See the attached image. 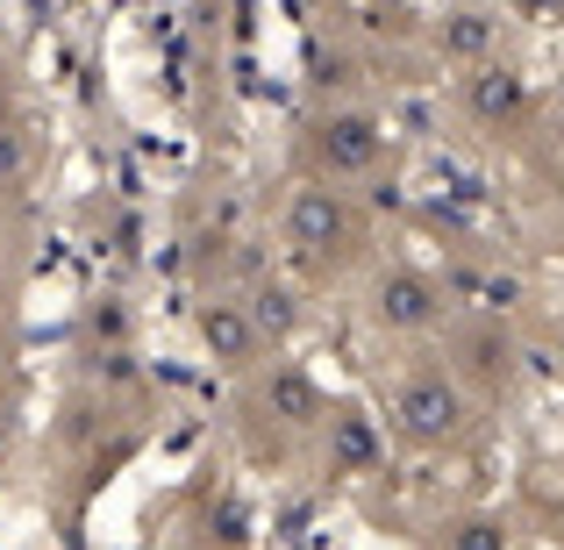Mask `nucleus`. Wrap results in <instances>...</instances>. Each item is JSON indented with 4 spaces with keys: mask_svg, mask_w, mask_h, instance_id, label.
Returning a JSON list of instances; mask_svg holds the SVG:
<instances>
[{
    "mask_svg": "<svg viewBox=\"0 0 564 550\" xmlns=\"http://www.w3.org/2000/svg\"><path fill=\"white\" fill-rule=\"evenodd\" d=\"M379 258V222L372 201L344 180H315L301 172L279 193V265H286L301 287H336V279L365 272Z\"/></svg>",
    "mask_w": 564,
    "mask_h": 550,
    "instance_id": "nucleus-1",
    "label": "nucleus"
},
{
    "mask_svg": "<svg viewBox=\"0 0 564 550\" xmlns=\"http://www.w3.org/2000/svg\"><path fill=\"white\" fill-rule=\"evenodd\" d=\"M329 408L336 400L322 393V379L301 358H286V351H272L258 371L229 379V429H236V443H243V457L258 472L307 465V451H315Z\"/></svg>",
    "mask_w": 564,
    "mask_h": 550,
    "instance_id": "nucleus-2",
    "label": "nucleus"
},
{
    "mask_svg": "<svg viewBox=\"0 0 564 550\" xmlns=\"http://www.w3.org/2000/svg\"><path fill=\"white\" fill-rule=\"evenodd\" d=\"M386 436L408 457H465L486 436V408L436 351H408L386 371Z\"/></svg>",
    "mask_w": 564,
    "mask_h": 550,
    "instance_id": "nucleus-3",
    "label": "nucleus"
},
{
    "mask_svg": "<svg viewBox=\"0 0 564 550\" xmlns=\"http://www.w3.org/2000/svg\"><path fill=\"white\" fill-rule=\"evenodd\" d=\"M457 315V287L436 279L429 265L414 258H372L358 272V322L372 344L393 351H429Z\"/></svg>",
    "mask_w": 564,
    "mask_h": 550,
    "instance_id": "nucleus-4",
    "label": "nucleus"
},
{
    "mask_svg": "<svg viewBox=\"0 0 564 550\" xmlns=\"http://www.w3.org/2000/svg\"><path fill=\"white\" fill-rule=\"evenodd\" d=\"M436 358L471 386V400H479L486 414H494V408H514V400H522L529 358H522L514 330L494 315V308H465V315H451V330L436 336Z\"/></svg>",
    "mask_w": 564,
    "mask_h": 550,
    "instance_id": "nucleus-5",
    "label": "nucleus"
},
{
    "mask_svg": "<svg viewBox=\"0 0 564 550\" xmlns=\"http://www.w3.org/2000/svg\"><path fill=\"white\" fill-rule=\"evenodd\" d=\"M393 158V137H386V115L365 108V100H329L301 122V172L315 180H372V172Z\"/></svg>",
    "mask_w": 564,
    "mask_h": 550,
    "instance_id": "nucleus-6",
    "label": "nucleus"
},
{
    "mask_svg": "<svg viewBox=\"0 0 564 550\" xmlns=\"http://www.w3.org/2000/svg\"><path fill=\"white\" fill-rule=\"evenodd\" d=\"M193 344H200V358L221 379H243V371H258L279 351L236 287H193Z\"/></svg>",
    "mask_w": 564,
    "mask_h": 550,
    "instance_id": "nucleus-7",
    "label": "nucleus"
},
{
    "mask_svg": "<svg viewBox=\"0 0 564 550\" xmlns=\"http://www.w3.org/2000/svg\"><path fill=\"white\" fill-rule=\"evenodd\" d=\"M457 115H465V129H479V137H514V129L536 122V86H529L522 65L486 57V65L457 72Z\"/></svg>",
    "mask_w": 564,
    "mask_h": 550,
    "instance_id": "nucleus-8",
    "label": "nucleus"
},
{
    "mask_svg": "<svg viewBox=\"0 0 564 550\" xmlns=\"http://www.w3.org/2000/svg\"><path fill=\"white\" fill-rule=\"evenodd\" d=\"M386 414H365V408H350V400H336L329 408V422H322V436H315V451H307V465L322 472L329 486H344V479H372V472H386Z\"/></svg>",
    "mask_w": 564,
    "mask_h": 550,
    "instance_id": "nucleus-9",
    "label": "nucleus"
},
{
    "mask_svg": "<svg viewBox=\"0 0 564 550\" xmlns=\"http://www.w3.org/2000/svg\"><path fill=\"white\" fill-rule=\"evenodd\" d=\"M429 43H436V57L451 72H471V65H486V57H500V14L494 8H451V14H436V29H429Z\"/></svg>",
    "mask_w": 564,
    "mask_h": 550,
    "instance_id": "nucleus-10",
    "label": "nucleus"
},
{
    "mask_svg": "<svg viewBox=\"0 0 564 550\" xmlns=\"http://www.w3.org/2000/svg\"><path fill=\"white\" fill-rule=\"evenodd\" d=\"M22 265H29L22 207H0V315H14V301H22Z\"/></svg>",
    "mask_w": 564,
    "mask_h": 550,
    "instance_id": "nucleus-11",
    "label": "nucleus"
},
{
    "mask_svg": "<svg viewBox=\"0 0 564 550\" xmlns=\"http://www.w3.org/2000/svg\"><path fill=\"white\" fill-rule=\"evenodd\" d=\"M14 400H22V330L14 315H0V422L14 414Z\"/></svg>",
    "mask_w": 564,
    "mask_h": 550,
    "instance_id": "nucleus-12",
    "label": "nucleus"
},
{
    "mask_svg": "<svg viewBox=\"0 0 564 550\" xmlns=\"http://www.w3.org/2000/svg\"><path fill=\"white\" fill-rule=\"evenodd\" d=\"M508 8H514V14H529V22H551V14L564 22V0H508Z\"/></svg>",
    "mask_w": 564,
    "mask_h": 550,
    "instance_id": "nucleus-13",
    "label": "nucleus"
},
{
    "mask_svg": "<svg viewBox=\"0 0 564 550\" xmlns=\"http://www.w3.org/2000/svg\"><path fill=\"white\" fill-rule=\"evenodd\" d=\"M551 365H557V379H564V322H551Z\"/></svg>",
    "mask_w": 564,
    "mask_h": 550,
    "instance_id": "nucleus-14",
    "label": "nucleus"
}]
</instances>
